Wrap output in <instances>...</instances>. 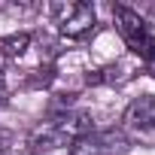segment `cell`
I'll return each instance as SVG.
<instances>
[{
  "label": "cell",
  "instance_id": "52a82bcc",
  "mask_svg": "<svg viewBox=\"0 0 155 155\" xmlns=\"http://www.w3.org/2000/svg\"><path fill=\"white\" fill-rule=\"evenodd\" d=\"M0 155H40V152H34L28 146V149H9V152H0Z\"/></svg>",
  "mask_w": 155,
  "mask_h": 155
},
{
  "label": "cell",
  "instance_id": "9c48e42d",
  "mask_svg": "<svg viewBox=\"0 0 155 155\" xmlns=\"http://www.w3.org/2000/svg\"><path fill=\"white\" fill-rule=\"evenodd\" d=\"M146 70H149V73H152V76H155V55H152V58H149V64H146Z\"/></svg>",
  "mask_w": 155,
  "mask_h": 155
},
{
  "label": "cell",
  "instance_id": "30bf717a",
  "mask_svg": "<svg viewBox=\"0 0 155 155\" xmlns=\"http://www.w3.org/2000/svg\"><path fill=\"white\" fill-rule=\"evenodd\" d=\"M0 88H3V67H0Z\"/></svg>",
  "mask_w": 155,
  "mask_h": 155
},
{
  "label": "cell",
  "instance_id": "ba28073f",
  "mask_svg": "<svg viewBox=\"0 0 155 155\" xmlns=\"http://www.w3.org/2000/svg\"><path fill=\"white\" fill-rule=\"evenodd\" d=\"M9 140H12V137H9L6 131H0V149H6V143H9Z\"/></svg>",
  "mask_w": 155,
  "mask_h": 155
},
{
  "label": "cell",
  "instance_id": "5b68a950",
  "mask_svg": "<svg viewBox=\"0 0 155 155\" xmlns=\"http://www.w3.org/2000/svg\"><path fill=\"white\" fill-rule=\"evenodd\" d=\"M122 122L131 131H155V94H146V97H137L134 104H128Z\"/></svg>",
  "mask_w": 155,
  "mask_h": 155
},
{
  "label": "cell",
  "instance_id": "8992f818",
  "mask_svg": "<svg viewBox=\"0 0 155 155\" xmlns=\"http://www.w3.org/2000/svg\"><path fill=\"white\" fill-rule=\"evenodd\" d=\"M28 46H31V34H12V37H3V40H0V52L9 55V58L25 55Z\"/></svg>",
  "mask_w": 155,
  "mask_h": 155
},
{
  "label": "cell",
  "instance_id": "6da1fadb",
  "mask_svg": "<svg viewBox=\"0 0 155 155\" xmlns=\"http://www.w3.org/2000/svg\"><path fill=\"white\" fill-rule=\"evenodd\" d=\"M91 131H94V122H91L88 113H82V110H61L58 116H52L49 122L34 128L31 149L40 152V155L52 152V149H64V146H73L79 137H85Z\"/></svg>",
  "mask_w": 155,
  "mask_h": 155
},
{
  "label": "cell",
  "instance_id": "7a4b0ae2",
  "mask_svg": "<svg viewBox=\"0 0 155 155\" xmlns=\"http://www.w3.org/2000/svg\"><path fill=\"white\" fill-rule=\"evenodd\" d=\"M113 21H116V31H119V37L125 40V46H128L143 64H149V58L155 55V37H152L149 21H146L137 9H131V6H125V3H119V6L113 9Z\"/></svg>",
  "mask_w": 155,
  "mask_h": 155
},
{
  "label": "cell",
  "instance_id": "3957f363",
  "mask_svg": "<svg viewBox=\"0 0 155 155\" xmlns=\"http://www.w3.org/2000/svg\"><path fill=\"white\" fill-rule=\"evenodd\" d=\"M52 21L58 25V31L70 40H82L94 31L97 25V12L91 3L73 0V3H55L52 6Z\"/></svg>",
  "mask_w": 155,
  "mask_h": 155
},
{
  "label": "cell",
  "instance_id": "277c9868",
  "mask_svg": "<svg viewBox=\"0 0 155 155\" xmlns=\"http://www.w3.org/2000/svg\"><path fill=\"white\" fill-rule=\"evenodd\" d=\"M131 140L125 131H91L85 137H79L67 155H128Z\"/></svg>",
  "mask_w": 155,
  "mask_h": 155
}]
</instances>
